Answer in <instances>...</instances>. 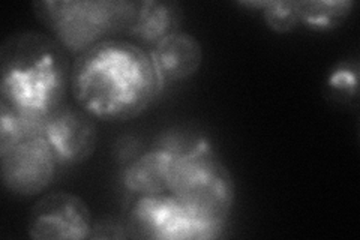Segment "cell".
I'll return each instance as SVG.
<instances>
[{
    "label": "cell",
    "instance_id": "6da1fadb",
    "mask_svg": "<svg viewBox=\"0 0 360 240\" xmlns=\"http://www.w3.org/2000/svg\"><path fill=\"white\" fill-rule=\"evenodd\" d=\"M162 87L150 51L128 39L101 41L72 61V96L98 120L125 122L140 116Z\"/></svg>",
    "mask_w": 360,
    "mask_h": 240
},
{
    "label": "cell",
    "instance_id": "7a4b0ae2",
    "mask_svg": "<svg viewBox=\"0 0 360 240\" xmlns=\"http://www.w3.org/2000/svg\"><path fill=\"white\" fill-rule=\"evenodd\" d=\"M71 54L49 33L18 30L0 47V101L49 118L66 104L71 89Z\"/></svg>",
    "mask_w": 360,
    "mask_h": 240
},
{
    "label": "cell",
    "instance_id": "3957f363",
    "mask_svg": "<svg viewBox=\"0 0 360 240\" xmlns=\"http://www.w3.org/2000/svg\"><path fill=\"white\" fill-rule=\"evenodd\" d=\"M50 35L74 56L92 45L125 35L135 15L132 0H44L32 4Z\"/></svg>",
    "mask_w": 360,
    "mask_h": 240
},
{
    "label": "cell",
    "instance_id": "277c9868",
    "mask_svg": "<svg viewBox=\"0 0 360 240\" xmlns=\"http://www.w3.org/2000/svg\"><path fill=\"white\" fill-rule=\"evenodd\" d=\"M167 191L202 218L222 224H227L236 198L230 170L206 137L193 151L174 156Z\"/></svg>",
    "mask_w": 360,
    "mask_h": 240
},
{
    "label": "cell",
    "instance_id": "5b68a950",
    "mask_svg": "<svg viewBox=\"0 0 360 240\" xmlns=\"http://www.w3.org/2000/svg\"><path fill=\"white\" fill-rule=\"evenodd\" d=\"M127 221L135 237L158 240H209L224 234L225 225L202 218L170 192L127 200Z\"/></svg>",
    "mask_w": 360,
    "mask_h": 240
},
{
    "label": "cell",
    "instance_id": "8992f818",
    "mask_svg": "<svg viewBox=\"0 0 360 240\" xmlns=\"http://www.w3.org/2000/svg\"><path fill=\"white\" fill-rule=\"evenodd\" d=\"M59 165L45 137L22 140L0 151L2 184L18 197H35L47 189Z\"/></svg>",
    "mask_w": 360,
    "mask_h": 240
},
{
    "label": "cell",
    "instance_id": "52a82bcc",
    "mask_svg": "<svg viewBox=\"0 0 360 240\" xmlns=\"http://www.w3.org/2000/svg\"><path fill=\"white\" fill-rule=\"evenodd\" d=\"M94 218L83 198L68 191H54L32 206L27 234L35 240L89 239Z\"/></svg>",
    "mask_w": 360,
    "mask_h": 240
},
{
    "label": "cell",
    "instance_id": "ba28073f",
    "mask_svg": "<svg viewBox=\"0 0 360 240\" xmlns=\"http://www.w3.org/2000/svg\"><path fill=\"white\" fill-rule=\"evenodd\" d=\"M96 119L80 107L63 104L51 113L44 137L63 167L89 161L98 146Z\"/></svg>",
    "mask_w": 360,
    "mask_h": 240
},
{
    "label": "cell",
    "instance_id": "9c48e42d",
    "mask_svg": "<svg viewBox=\"0 0 360 240\" xmlns=\"http://www.w3.org/2000/svg\"><path fill=\"white\" fill-rule=\"evenodd\" d=\"M149 51L164 86L194 77L202 63L201 44L185 30L174 32Z\"/></svg>",
    "mask_w": 360,
    "mask_h": 240
},
{
    "label": "cell",
    "instance_id": "30bf717a",
    "mask_svg": "<svg viewBox=\"0 0 360 240\" xmlns=\"http://www.w3.org/2000/svg\"><path fill=\"white\" fill-rule=\"evenodd\" d=\"M182 20V6L173 0H139L125 35L152 50L162 39L179 32Z\"/></svg>",
    "mask_w": 360,
    "mask_h": 240
},
{
    "label": "cell",
    "instance_id": "8fae6325",
    "mask_svg": "<svg viewBox=\"0 0 360 240\" xmlns=\"http://www.w3.org/2000/svg\"><path fill=\"white\" fill-rule=\"evenodd\" d=\"M173 161V153L153 146L148 152L132 159L123 170L122 185L125 187L128 194H135V196L168 192V175H170Z\"/></svg>",
    "mask_w": 360,
    "mask_h": 240
},
{
    "label": "cell",
    "instance_id": "7c38bea8",
    "mask_svg": "<svg viewBox=\"0 0 360 240\" xmlns=\"http://www.w3.org/2000/svg\"><path fill=\"white\" fill-rule=\"evenodd\" d=\"M353 8V0H299L300 25L314 32H329L340 27Z\"/></svg>",
    "mask_w": 360,
    "mask_h": 240
},
{
    "label": "cell",
    "instance_id": "4fadbf2b",
    "mask_svg": "<svg viewBox=\"0 0 360 240\" xmlns=\"http://www.w3.org/2000/svg\"><path fill=\"white\" fill-rule=\"evenodd\" d=\"M262 15L270 30L284 35L300 26L299 0H269Z\"/></svg>",
    "mask_w": 360,
    "mask_h": 240
},
{
    "label": "cell",
    "instance_id": "5bb4252c",
    "mask_svg": "<svg viewBox=\"0 0 360 240\" xmlns=\"http://www.w3.org/2000/svg\"><path fill=\"white\" fill-rule=\"evenodd\" d=\"M328 87L338 101H345L350 104L353 99L357 102L359 95V63L357 61H342L338 63L329 78Z\"/></svg>",
    "mask_w": 360,
    "mask_h": 240
},
{
    "label": "cell",
    "instance_id": "9a60e30c",
    "mask_svg": "<svg viewBox=\"0 0 360 240\" xmlns=\"http://www.w3.org/2000/svg\"><path fill=\"white\" fill-rule=\"evenodd\" d=\"M21 141L20 120L15 108L0 101V151Z\"/></svg>",
    "mask_w": 360,
    "mask_h": 240
},
{
    "label": "cell",
    "instance_id": "2e32d148",
    "mask_svg": "<svg viewBox=\"0 0 360 240\" xmlns=\"http://www.w3.org/2000/svg\"><path fill=\"white\" fill-rule=\"evenodd\" d=\"M135 237L128 221H122L112 216H105L94 221L89 239H129Z\"/></svg>",
    "mask_w": 360,
    "mask_h": 240
},
{
    "label": "cell",
    "instance_id": "e0dca14e",
    "mask_svg": "<svg viewBox=\"0 0 360 240\" xmlns=\"http://www.w3.org/2000/svg\"><path fill=\"white\" fill-rule=\"evenodd\" d=\"M269 4V0H258V2H239L240 6L243 8H252V9H260L263 11Z\"/></svg>",
    "mask_w": 360,
    "mask_h": 240
}]
</instances>
